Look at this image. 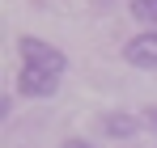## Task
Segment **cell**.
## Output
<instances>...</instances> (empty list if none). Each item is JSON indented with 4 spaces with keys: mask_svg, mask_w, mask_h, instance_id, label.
Returning a JSON list of instances; mask_svg holds the SVG:
<instances>
[{
    "mask_svg": "<svg viewBox=\"0 0 157 148\" xmlns=\"http://www.w3.org/2000/svg\"><path fill=\"white\" fill-rule=\"evenodd\" d=\"M21 68H34V72H47V76H64L68 72V55L59 47H51L47 38H34V34H21Z\"/></svg>",
    "mask_w": 157,
    "mask_h": 148,
    "instance_id": "6da1fadb",
    "label": "cell"
},
{
    "mask_svg": "<svg viewBox=\"0 0 157 148\" xmlns=\"http://www.w3.org/2000/svg\"><path fill=\"white\" fill-rule=\"evenodd\" d=\"M123 59L132 68H157V25L149 34H136L128 47H123Z\"/></svg>",
    "mask_w": 157,
    "mask_h": 148,
    "instance_id": "7a4b0ae2",
    "label": "cell"
},
{
    "mask_svg": "<svg viewBox=\"0 0 157 148\" xmlns=\"http://www.w3.org/2000/svg\"><path fill=\"white\" fill-rule=\"evenodd\" d=\"M17 89H21L26 98H55L59 76H47V72H34V68H21V72H17Z\"/></svg>",
    "mask_w": 157,
    "mask_h": 148,
    "instance_id": "3957f363",
    "label": "cell"
},
{
    "mask_svg": "<svg viewBox=\"0 0 157 148\" xmlns=\"http://www.w3.org/2000/svg\"><path fill=\"white\" fill-rule=\"evenodd\" d=\"M140 127H144V119L123 114V110H115V114H106V119H102V131L110 135V140H128V135H136Z\"/></svg>",
    "mask_w": 157,
    "mask_h": 148,
    "instance_id": "277c9868",
    "label": "cell"
},
{
    "mask_svg": "<svg viewBox=\"0 0 157 148\" xmlns=\"http://www.w3.org/2000/svg\"><path fill=\"white\" fill-rule=\"evenodd\" d=\"M132 17L136 21H157V0H132Z\"/></svg>",
    "mask_w": 157,
    "mask_h": 148,
    "instance_id": "5b68a950",
    "label": "cell"
},
{
    "mask_svg": "<svg viewBox=\"0 0 157 148\" xmlns=\"http://www.w3.org/2000/svg\"><path fill=\"white\" fill-rule=\"evenodd\" d=\"M140 119H144V127H153V131H157V106H149V110H144Z\"/></svg>",
    "mask_w": 157,
    "mask_h": 148,
    "instance_id": "8992f818",
    "label": "cell"
},
{
    "mask_svg": "<svg viewBox=\"0 0 157 148\" xmlns=\"http://www.w3.org/2000/svg\"><path fill=\"white\" fill-rule=\"evenodd\" d=\"M64 148H94V144H85V140H64Z\"/></svg>",
    "mask_w": 157,
    "mask_h": 148,
    "instance_id": "52a82bcc",
    "label": "cell"
}]
</instances>
